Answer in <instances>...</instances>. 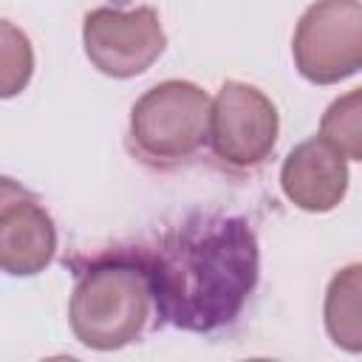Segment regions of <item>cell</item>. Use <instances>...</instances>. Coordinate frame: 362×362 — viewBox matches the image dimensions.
Here are the masks:
<instances>
[{
	"mask_svg": "<svg viewBox=\"0 0 362 362\" xmlns=\"http://www.w3.org/2000/svg\"><path fill=\"white\" fill-rule=\"evenodd\" d=\"M257 240L246 221L192 215L158 246L150 274L156 308L184 331L232 322L257 283Z\"/></svg>",
	"mask_w": 362,
	"mask_h": 362,
	"instance_id": "1",
	"label": "cell"
},
{
	"mask_svg": "<svg viewBox=\"0 0 362 362\" xmlns=\"http://www.w3.org/2000/svg\"><path fill=\"white\" fill-rule=\"evenodd\" d=\"M153 303L150 274L130 263H99L88 269L68 305L76 339L96 351H113L141 337Z\"/></svg>",
	"mask_w": 362,
	"mask_h": 362,
	"instance_id": "2",
	"label": "cell"
},
{
	"mask_svg": "<svg viewBox=\"0 0 362 362\" xmlns=\"http://www.w3.org/2000/svg\"><path fill=\"white\" fill-rule=\"evenodd\" d=\"M209 96L192 82L170 79L150 88L130 113V136L141 156L178 161L206 141Z\"/></svg>",
	"mask_w": 362,
	"mask_h": 362,
	"instance_id": "3",
	"label": "cell"
},
{
	"mask_svg": "<svg viewBox=\"0 0 362 362\" xmlns=\"http://www.w3.org/2000/svg\"><path fill=\"white\" fill-rule=\"evenodd\" d=\"M297 71L317 85L354 76L362 65V6L359 0H320L294 31Z\"/></svg>",
	"mask_w": 362,
	"mask_h": 362,
	"instance_id": "4",
	"label": "cell"
},
{
	"mask_svg": "<svg viewBox=\"0 0 362 362\" xmlns=\"http://www.w3.org/2000/svg\"><path fill=\"white\" fill-rule=\"evenodd\" d=\"M277 127V110L263 90L246 82H223L209 105L206 139L226 164L257 167L274 150Z\"/></svg>",
	"mask_w": 362,
	"mask_h": 362,
	"instance_id": "5",
	"label": "cell"
},
{
	"mask_svg": "<svg viewBox=\"0 0 362 362\" xmlns=\"http://www.w3.org/2000/svg\"><path fill=\"white\" fill-rule=\"evenodd\" d=\"M85 54L96 71L113 79L144 74L164 51L167 37L156 8L141 6L133 11L93 8L82 28Z\"/></svg>",
	"mask_w": 362,
	"mask_h": 362,
	"instance_id": "6",
	"label": "cell"
},
{
	"mask_svg": "<svg viewBox=\"0 0 362 362\" xmlns=\"http://www.w3.org/2000/svg\"><path fill=\"white\" fill-rule=\"evenodd\" d=\"M345 161L348 158L325 139H308L288 153L280 170V187L294 206L305 212H328L345 198Z\"/></svg>",
	"mask_w": 362,
	"mask_h": 362,
	"instance_id": "7",
	"label": "cell"
},
{
	"mask_svg": "<svg viewBox=\"0 0 362 362\" xmlns=\"http://www.w3.org/2000/svg\"><path fill=\"white\" fill-rule=\"evenodd\" d=\"M57 252V229L51 215L31 198L0 212V272L14 277L40 274Z\"/></svg>",
	"mask_w": 362,
	"mask_h": 362,
	"instance_id": "8",
	"label": "cell"
},
{
	"mask_svg": "<svg viewBox=\"0 0 362 362\" xmlns=\"http://www.w3.org/2000/svg\"><path fill=\"white\" fill-rule=\"evenodd\" d=\"M325 325L337 345L348 351L362 348V317H359V266L342 269L325 297Z\"/></svg>",
	"mask_w": 362,
	"mask_h": 362,
	"instance_id": "9",
	"label": "cell"
},
{
	"mask_svg": "<svg viewBox=\"0 0 362 362\" xmlns=\"http://www.w3.org/2000/svg\"><path fill=\"white\" fill-rule=\"evenodd\" d=\"M362 96L359 90L345 93L342 99H337L320 124V139H325L331 147H337L348 161H359L362 158V107H359Z\"/></svg>",
	"mask_w": 362,
	"mask_h": 362,
	"instance_id": "10",
	"label": "cell"
},
{
	"mask_svg": "<svg viewBox=\"0 0 362 362\" xmlns=\"http://www.w3.org/2000/svg\"><path fill=\"white\" fill-rule=\"evenodd\" d=\"M34 74V51L28 37L8 20H0V99L17 96Z\"/></svg>",
	"mask_w": 362,
	"mask_h": 362,
	"instance_id": "11",
	"label": "cell"
},
{
	"mask_svg": "<svg viewBox=\"0 0 362 362\" xmlns=\"http://www.w3.org/2000/svg\"><path fill=\"white\" fill-rule=\"evenodd\" d=\"M23 198H31V192H28L23 184H17L14 178L0 175V212H6L11 204H17V201H23Z\"/></svg>",
	"mask_w": 362,
	"mask_h": 362,
	"instance_id": "12",
	"label": "cell"
}]
</instances>
